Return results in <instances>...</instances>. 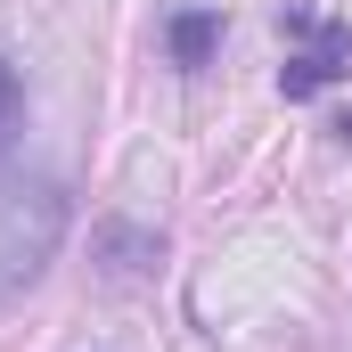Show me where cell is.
<instances>
[{"instance_id": "1", "label": "cell", "mask_w": 352, "mask_h": 352, "mask_svg": "<svg viewBox=\"0 0 352 352\" xmlns=\"http://www.w3.org/2000/svg\"><path fill=\"white\" fill-rule=\"evenodd\" d=\"M58 238H66V197L50 180H8L0 188V303L41 278Z\"/></svg>"}, {"instance_id": "3", "label": "cell", "mask_w": 352, "mask_h": 352, "mask_svg": "<svg viewBox=\"0 0 352 352\" xmlns=\"http://www.w3.org/2000/svg\"><path fill=\"white\" fill-rule=\"evenodd\" d=\"M164 50H173V66H205L221 50V8H180L164 25Z\"/></svg>"}, {"instance_id": "2", "label": "cell", "mask_w": 352, "mask_h": 352, "mask_svg": "<svg viewBox=\"0 0 352 352\" xmlns=\"http://www.w3.org/2000/svg\"><path fill=\"white\" fill-rule=\"evenodd\" d=\"M278 25H287V41H295L287 66H278V90H287V98H320V90L344 82V66H352V25H344V16L287 8Z\"/></svg>"}, {"instance_id": "4", "label": "cell", "mask_w": 352, "mask_h": 352, "mask_svg": "<svg viewBox=\"0 0 352 352\" xmlns=\"http://www.w3.org/2000/svg\"><path fill=\"white\" fill-rule=\"evenodd\" d=\"M16 115H25V82H16V66L0 58V140L16 131Z\"/></svg>"}]
</instances>
